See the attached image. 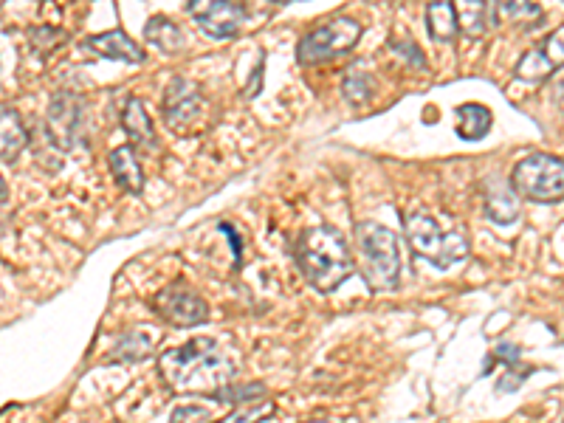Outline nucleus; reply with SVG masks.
Wrapping results in <instances>:
<instances>
[{
    "label": "nucleus",
    "mask_w": 564,
    "mask_h": 423,
    "mask_svg": "<svg viewBox=\"0 0 564 423\" xmlns=\"http://www.w3.org/2000/svg\"><path fill=\"white\" fill-rule=\"evenodd\" d=\"M158 373L173 392H209L215 395L237 376V364L209 336H198L187 345L170 347L158 359Z\"/></svg>",
    "instance_id": "obj_1"
},
{
    "label": "nucleus",
    "mask_w": 564,
    "mask_h": 423,
    "mask_svg": "<svg viewBox=\"0 0 564 423\" xmlns=\"http://www.w3.org/2000/svg\"><path fill=\"white\" fill-rule=\"evenodd\" d=\"M297 266L322 294H333L353 274V254L345 235L333 226L305 229L297 243Z\"/></svg>",
    "instance_id": "obj_2"
},
{
    "label": "nucleus",
    "mask_w": 564,
    "mask_h": 423,
    "mask_svg": "<svg viewBox=\"0 0 564 423\" xmlns=\"http://www.w3.org/2000/svg\"><path fill=\"white\" fill-rule=\"evenodd\" d=\"M356 249H359L361 277L373 291L398 288L401 249H398V237L392 229L376 220H361L356 226Z\"/></svg>",
    "instance_id": "obj_3"
},
{
    "label": "nucleus",
    "mask_w": 564,
    "mask_h": 423,
    "mask_svg": "<svg viewBox=\"0 0 564 423\" xmlns=\"http://www.w3.org/2000/svg\"><path fill=\"white\" fill-rule=\"evenodd\" d=\"M404 229H407V240L415 257L429 260L435 268H449L469 257V237L460 229L443 232L438 220L423 215V212H412L404 218Z\"/></svg>",
    "instance_id": "obj_4"
},
{
    "label": "nucleus",
    "mask_w": 564,
    "mask_h": 423,
    "mask_svg": "<svg viewBox=\"0 0 564 423\" xmlns=\"http://www.w3.org/2000/svg\"><path fill=\"white\" fill-rule=\"evenodd\" d=\"M508 184L533 204H556L564 198V161L548 153H531L514 164Z\"/></svg>",
    "instance_id": "obj_5"
},
{
    "label": "nucleus",
    "mask_w": 564,
    "mask_h": 423,
    "mask_svg": "<svg viewBox=\"0 0 564 423\" xmlns=\"http://www.w3.org/2000/svg\"><path fill=\"white\" fill-rule=\"evenodd\" d=\"M361 40V23L353 17H330L314 32H308L297 46L299 65H322L350 54Z\"/></svg>",
    "instance_id": "obj_6"
},
{
    "label": "nucleus",
    "mask_w": 564,
    "mask_h": 423,
    "mask_svg": "<svg viewBox=\"0 0 564 423\" xmlns=\"http://www.w3.org/2000/svg\"><path fill=\"white\" fill-rule=\"evenodd\" d=\"M153 311L175 328H195L209 322V305L187 285H170L153 297Z\"/></svg>",
    "instance_id": "obj_7"
},
{
    "label": "nucleus",
    "mask_w": 564,
    "mask_h": 423,
    "mask_svg": "<svg viewBox=\"0 0 564 423\" xmlns=\"http://www.w3.org/2000/svg\"><path fill=\"white\" fill-rule=\"evenodd\" d=\"M187 15L201 26V32L215 40L235 37L246 23V6L235 0H192L187 3Z\"/></svg>",
    "instance_id": "obj_8"
},
{
    "label": "nucleus",
    "mask_w": 564,
    "mask_h": 423,
    "mask_svg": "<svg viewBox=\"0 0 564 423\" xmlns=\"http://www.w3.org/2000/svg\"><path fill=\"white\" fill-rule=\"evenodd\" d=\"M559 68H564V26L519 57L514 77L522 82H542L550 74H556Z\"/></svg>",
    "instance_id": "obj_9"
},
{
    "label": "nucleus",
    "mask_w": 564,
    "mask_h": 423,
    "mask_svg": "<svg viewBox=\"0 0 564 423\" xmlns=\"http://www.w3.org/2000/svg\"><path fill=\"white\" fill-rule=\"evenodd\" d=\"M82 99L71 91H60L48 105V133L51 141L63 150H71L79 139V127H82Z\"/></svg>",
    "instance_id": "obj_10"
},
{
    "label": "nucleus",
    "mask_w": 564,
    "mask_h": 423,
    "mask_svg": "<svg viewBox=\"0 0 564 423\" xmlns=\"http://www.w3.org/2000/svg\"><path fill=\"white\" fill-rule=\"evenodd\" d=\"M201 88L195 82H189L184 77H175L167 85V94H164V116H167V125L184 127L189 125L198 113H201Z\"/></svg>",
    "instance_id": "obj_11"
},
{
    "label": "nucleus",
    "mask_w": 564,
    "mask_h": 423,
    "mask_svg": "<svg viewBox=\"0 0 564 423\" xmlns=\"http://www.w3.org/2000/svg\"><path fill=\"white\" fill-rule=\"evenodd\" d=\"M122 127L130 139V147H139V150H156L158 147L153 119L139 96H127L125 110H122Z\"/></svg>",
    "instance_id": "obj_12"
},
{
    "label": "nucleus",
    "mask_w": 564,
    "mask_h": 423,
    "mask_svg": "<svg viewBox=\"0 0 564 423\" xmlns=\"http://www.w3.org/2000/svg\"><path fill=\"white\" fill-rule=\"evenodd\" d=\"M85 46L91 48L99 57H108V60H119V63H144V48H139L122 29H113V32H102L88 37Z\"/></svg>",
    "instance_id": "obj_13"
},
{
    "label": "nucleus",
    "mask_w": 564,
    "mask_h": 423,
    "mask_svg": "<svg viewBox=\"0 0 564 423\" xmlns=\"http://www.w3.org/2000/svg\"><path fill=\"white\" fill-rule=\"evenodd\" d=\"M483 192H486V206H483L486 218L500 223V226H508V223H514L519 218L517 192L511 189L508 181L491 178L486 187H483Z\"/></svg>",
    "instance_id": "obj_14"
},
{
    "label": "nucleus",
    "mask_w": 564,
    "mask_h": 423,
    "mask_svg": "<svg viewBox=\"0 0 564 423\" xmlns=\"http://www.w3.org/2000/svg\"><path fill=\"white\" fill-rule=\"evenodd\" d=\"M29 144V130L20 113L9 105H0V161H15Z\"/></svg>",
    "instance_id": "obj_15"
},
{
    "label": "nucleus",
    "mask_w": 564,
    "mask_h": 423,
    "mask_svg": "<svg viewBox=\"0 0 564 423\" xmlns=\"http://www.w3.org/2000/svg\"><path fill=\"white\" fill-rule=\"evenodd\" d=\"M108 161H110V173L116 178V184L125 189V192L139 195L141 189H144V167H141L136 150H133L130 144L116 147V150L110 153Z\"/></svg>",
    "instance_id": "obj_16"
},
{
    "label": "nucleus",
    "mask_w": 564,
    "mask_h": 423,
    "mask_svg": "<svg viewBox=\"0 0 564 423\" xmlns=\"http://www.w3.org/2000/svg\"><path fill=\"white\" fill-rule=\"evenodd\" d=\"M144 40H147L150 46H156L158 51H164V54H175V51L184 48V32H181V26L164 15H153L147 20V26H144Z\"/></svg>",
    "instance_id": "obj_17"
},
{
    "label": "nucleus",
    "mask_w": 564,
    "mask_h": 423,
    "mask_svg": "<svg viewBox=\"0 0 564 423\" xmlns=\"http://www.w3.org/2000/svg\"><path fill=\"white\" fill-rule=\"evenodd\" d=\"M491 110L480 102H466L457 108V136L466 141H480L491 130Z\"/></svg>",
    "instance_id": "obj_18"
},
{
    "label": "nucleus",
    "mask_w": 564,
    "mask_h": 423,
    "mask_svg": "<svg viewBox=\"0 0 564 423\" xmlns=\"http://www.w3.org/2000/svg\"><path fill=\"white\" fill-rule=\"evenodd\" d=\"M426 29L435 43H449L455 40L460 26H457V6L455 3H429L426 6Z\"/></svg>",
    "instance_id": "obj_19"
},
{
    "label": "nucleus",
    "mask_w": 564,
    "mask_h": 423,
    "mask_svg": "<svg viewBox=\"0 0 564 423\" xmlns=\"http://www.w3.org/2000/svg\"><path fill=\"white\" fill-rule=\"evenodd\" d=\"M494 23H497V3L471 0V3H463L457 9V26H463V32L471 34V37L486 34Z\"/></svg>",
    "instance_id": "obj_20"
},
{
    "label": "nucleus",
    "mask_w": 564,
    "mask_h": 423,
    "mask_svg": "<svg viewBox=\"0 0 564 423\" xmlns=\"http://www.w3.org/2000/svg\"><path fill=\"white\" fill-rule=\"evenodd\" d=\"M153 353V336L147 330H130L125 333L116 347L110 350V359L113 361H125V364H136V361H144Z\"/></svg>",
    "instance_id": "obj_21"
},
{
    "label": "nucleus",
    "mask_w": 564,
    "mask_h": 423,
    "mask_svg": "<svg viewBox=\"0 0 564 423\" xmlns=\"http://www.w3.org/2000/svg\"><path fill=\"white\" fill-rule=\"evenodd\" d=\"M277 412V404L274 401H254V404H246V407H237L232 409L226 418H220V421H212V423H263L268 421L271 415Z\"/></svg>",
    "instance_id": "obj_22"
},
{
    "label": "nucleus",
    "mask_w": 564,
    "mask_h": 423,
    "mask_svg": "<svg viewBox=\"0 0 564 423\" xmlns=\"http://www.w3.org/2000/svg\"><path fill=\"white\" fill-rule=\"evenodd\" d=\"M497 20L508 23H539L542 9L536 3H497Z\"/></svg>",
    "instance_id": "obj_23"
},
{
    "label": "nucleus",
    "mask_w": 564,
    "mask_h": 423,
    "mask_svg": "<svg viewBox=\"0 0 564 423\" xmlns=\"http://www.w3.org/2000/svg\"><path fill=\"white\" fill-rule=\"evenodd\" d=\"M342 91H345V96L350 102H364L367 96L373 94V79H370L367 71H361L359 65H353V68L345 74Z\"/></svg>",
    "instance_id": "obj_24"
},
{
    "label": "nucleus",
    "mask_w": 564,
    "mask_h": 423,
    "mask_svg": "<svg viewBox=\"0 0 564 423\" xmlns=\"http://www.w3.org/2000/svg\"><path fill=\"white\" fill-rule=\"evenodd\" d=\"M266 395V387L263 384H246V387H223V390H218L212 398L215 401H229V404H237V401H260Z\"/></svg>",
    "instance_id": "obj_25"
},
{
    "label": "nucleus",
    "mask_w": 564,
    "mask_h": 423,
    "mask_svg": "<svg viewBox=\"0 0 564 423\" xmlns=\"http://www.w3.org/2000/svg\"><path fill=\"white\" fill-rule=\"evenodd\" d=\"M170 423H212V409L206 404H184L173 409Z\"/></svg>",
    "instance_id": "obj_26"
},
{
    "label": "nucleus",
    "mask_w": 564,
    "mask_h": 423,
    "mask_svg": "<svg viewBox=\"0 0 564 423\" xmlns=\"http://www.w3.org/2000/svg\"><path fill=\"white\" fill-rule=\"evenodd\" d=\"M392 51L395 54H401V57H407L409 65H415V68H421L426 71L429 65H426V57H423V51L412 40H392Z\"/></svg>",
    "instance_id": "obj_27"
},
{
    "label": "nucleus",
    "mask_w": 564,
    "mask_h": 423,
    "mask_svg": "<svg viewBox=\"0 0 564 423\" xmlns=\"http://www.w3.org/2000/svg\"><path fill=\"white\" fill-rule=\"evenodd\" d=\"M218 229L220 232H223V235L229 237V240H232V254H235V266H240V257H243V243H240V235H235V229H232V226H229V223H218Z\"/></svg>",
    "instance_id": "obj_28"
},
{
    "label": "nucleus",
    "mask_w": 564,
    "mask_h": 423,
    "mask_svg": "<svg viewBox=\"0 0 564 423\" xmlns=\"http://www.w3.org/2000/svg\"><path fill=\"white\" fill-rule=\"evenodd\" d=\"M257 85L263 88V63L254 68V77H251V85H249V88H246V94H249V96L257 94Z\"/></svg>",
    "instance_id": "obj_29"
},
{
    "label": "nucleus",
    "mask_w": 564,
    "mask_h": 423,
    "mask_svg": "<svg viewBox=\"0 0 564 423\" xmlns=\"http://www.w3.org/2000/svg\"><path fill=\"white\" fill-rule=\"evenodd\" d=\"M6 198V181H3V175H0V201Z\"/></svg>",
    "instance_id": "obj_30"
},
{
    "label": "nucleus",
    "mask_w": 564,
    "mask_h": 423,
    "mask_svg": "<svg viewBox=\"0 0 564 423\" xmlns=\"http://www.w3.org/2000/svg\"><path fill=\"white\" fill-rule=\"evenodd\" d=\"M308 423H333V421H308Z\"/></svg>",
    "instance_id": "obj_31"
}]
</instances>
